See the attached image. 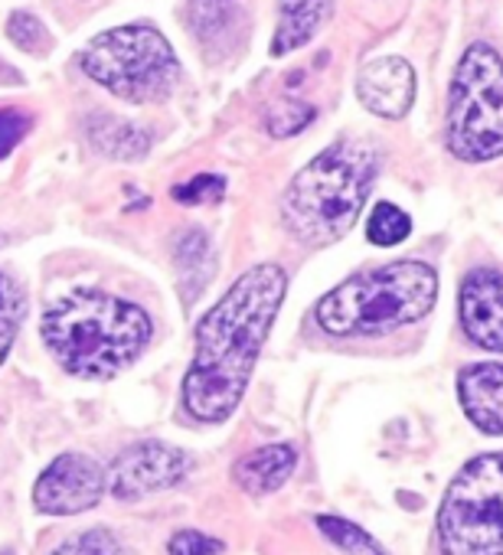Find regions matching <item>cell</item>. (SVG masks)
<instances>
[{"mask_svg":"<svg viewBox=\"0 0 503 555\" xmlns=\"http://www.w3.org/2000/svg\"><path fill=\"white\" fill-rule=\"evenodd\" d=\"M376 180V154L366 144L340 141L318 154L288 186L282 199V216L288 232L324 248L350 232L366 193Z\"/></svg>","mask_w":503,"mask_h":555,"instance_id":"3957f363","label":"cell"},{"mask_svg":"<svg viewBox=\"0 0 503 555\" xmlns=\"http://www.w3.org/2000/svg\"><path fill=\"white\" fill-rule=\"evenodd\" d=\"M105 487H108V477L92 457L63 454L40 474L34 487V503L40 513L76 516V513L99 506V500L105 496Z\"/></svg>","mask_w":503,"mask_h":555,"instance_id":"9c48e42d","label":"cell"},{"mask_svg":"<svg viewBox=\"0 0 503 555\" xmlns=\"http://www.w3.org/2000/svg\"><path fill=\"white\" fill-rule=\"evenodd\" d=\"M295 464H298V451L292 444H269L245 454L232 467V480L252 496L272 493L295 474Z\"/></svg>","mask_w":503,"mask_h":555,"instance_id":"4fadbf2b","label":"cell"},{"mask_svg":"<svg viewBox=\"0 0 503 555\" xmlns=\"http://www.w3.org/2000/svg\"><path fill=\"white\" fill-rule=\"evenodd\" d=\"M170 555H222V542L196 529H183L170 539Z\"/></svg>","mask_w":503,"mask_h":555,"instance_id":"d4e9b609","label":"cell"},{"mask_svg":"<svg viewBox=\"0 0 503 555\" xmlns=\"http://www.w3.org/2000/svg\"><path fill=\"white\" fill-rule=\"evenodd\" d=\"M438 298V274L425 261H392L327 292L318 324L334 337H379L415 324Z\"/></svg>","mask_w":503,"mask_h":555,"instance_id":"277c9868","label":"cell"},{"mask_svg":"<svg viewBox=\"0 0 503 555\" xmlns=\"http://www.w3.org/2000/svg\"><path fill=\"white\" fill-rule=\"evenodd\" d=\"M151 340V318L102 292H73L47 308L43 344L56 363L82 379H112Z\"/></svg>","mask_w":503,"mask_h":555,"instance_id":"7a4b0ae2","label":"cell"},{"mask_svg":"<svg viewBox=\"0 0 503 555\" xmlns=\"http://www.w3.org/2000/svg\"><path fill=\"white\" fill-rule=\"evenodd\" d=\"M92 141L99 144V151L125 160L141 157L147 151V134L121 118H99V125H92Z\"/></svg>","mask_w":503,"mask_h":555,"instance_id":"2e32d148","label":"cell"},{"mask_svg":"<svg viewBox=\"0 0 503 555\" xmlns=\"http://www.w3.org/2000/svg\"><path fill=\"white\" fill-rule=\"evenodd\" d=\"M444 555H503V454L474 457L438 509Z\"/></svg>","mask_w":503,"mask_h":555,"instance_id":"52a82bcc","label":"cell"},{"mask_svg":"<svg viewBox=\"0 0 503 555\" xmlns=\"http://www.w3.org/2000/svg\"><path fill=\"white\" fill-rule=\"evenodd\" d=\"M27 131H30V118L24 112L0 108V157H8Z\"/></svg>","mask_w":503,"mask_h":555,"instance_id":"484cf974","label":"cell"},{"mask_svg":"<svg viewBox=\"0 0 503 555\" xmlns=\"http://www.w3.org/2000/svg\"><path fill=\"white\" fill-rule=\"evenodd\" d=\"M457 396L483 435H503V363H477L461 373Z\"/></svg>","mask_w":503,"mask_h":555,"instance_id":"7c38bea8","label":"cell"},{"mask_svg":"<svg viewBox=\"0 0 503 555\" xmlns=\"http://www.w3.org/2000/svg\"><path fill=\"white\" fill-rule=\"evenodd\" d=\"M8 37H11L21 50H30V53H43L47 43H50L47 27H43L34 14H14L11 24H8Z\"/></svg>","mask_w":503,"mask_h":555,"instance_id":"603a6c76","label":"cell"},{"mask_svg":"<svg viewBox=\"0 0 503 555\" xmlns=\"http://www.w3.org/2000/svg\"><path fill=\"white\" fill-rule=\"evenodd\" d=\"M461 324L467 337L483 347L503 353V274L500 271H474L461 285Z\"/></svg>","mask_w":503,"mask_h":555,"instance_id":"30bf717a","label":"cell"},{"mask_svg":"<svg viewBox=\"0 0 503 555\" xmlns=\"http://www.w3.org/2000/svg\"><path fill=\"white\" fill-rule=\"evenodd\" d=\"M285 295L288 274L279 264H256L203 314L183 379V405L193 418L216 425L238 409Z\"/></svg>","mask_w":503,"mask_h":555,"instance_id":"6da1fadb","label":"cell"},{"mask_svg":"<svg viewBox=\"0 0 503 555\" xmlns=\"http://www.w3.org/2000/svg\"><path fill=\"white\" fill-rule=\"evenodd\" d=\"M357 92H360V102L373 115L402 118L412 108V99H415V69L399 56L373 60L360 73Z\"/></svg>","mask_w":503,"mask_h":555,"instance_id":"8fae6325","label":"cell"},{"mask_svg":"<svg viewBox=\"0 0 503 555\" xmlns=\"http://www.w3.org/2000/svg\"><path fill=\"white\" fill-rule=\"evenodd\" d=\"M79 63L89 79L134 105L160 102L180 86V63L170 43L144 24L95 37Z\"/></svg>","mask_w":503,"mask_h":555,"instance_id":"5b68a950","label":"cell"},{"mask_svg":"<svg viewBox=\"0 0 503 555\" xmlns=\"http://www.w3.org/2000/svg\"><path fill=\"white\" fill-rule=\"evenodd\" d=\"M53 555H128V552H125V545H121L112 532H105V529H89V532L69 539L66 545H60Z\"/></svg>","mask_w":503,"mask_h":555,"instance_id":"7402d4cb","label":"cell"},{"mask_svg":"<svg viewBox=\"0 0 503 555\" xmlns=\"http://www.w3.org/2000/svg\"><path fill=\"white\" fill-rule=\"evenodd\" d=\"M232 17H235V0H190V24L203 43L229 30Z\"/></svg>","mask_w":503,"mask_h":555,"instance_id":"ac0fdd59","label":"cell"},{"mask_svg":"<svg viewBox=\"0 0 503 555\" xmlns=\"http://www.w3.org/2000/svg\"><path fill=\"white\" fill-rule=\"evenodd\" d=\"M173 261H177V274H180V295H183V301H193L203 292L206 278L212 274V255H209L206 235L196 229L180 235Z\"/></svg>","mask_w":503,"mask_h":555,"instance_id":"9a60e30c","label":"cell"},{"mask_svg":"<svg viewBox=\"0 0 503 555\" xmlns=\"http://www.w3.org/2000/svg\"><path fill=\"white\" fill-rule=\"evenodd\" d=\"M331 11H334V0H282L272 53L285 56V53L305 47L327 24Z\"/></svg>","mask_w":503,"mask_h":555,"instance_id":"5bb4252c","label":"cell"},{"mask_svg":"<svg viewBox=\"0 0 503 555\" xmlns=\"http://www.w3.org/2000/svg\"><path fill=\"white\" fill-rule=\"evenodd\" d=\"M190 474V454L164 441H138L125 448L108 467V490L118 500H141L177 487Z\"/></svg>","mask_w":503,"mask_h":555,"instance_id":"ba28073f","label":"cell"},{"mask_svg":"<svg viewBox=\"0 0 503 555\" xmlns=\"http://www.w3.org/2000/svg\"><path fill=\"white\" fill-rule=\"evenodd\" d=\"M222 190H225L222 177H216V173H199V177H193L190 183L177 186L173 196H177V203L193 206V203H203V199H212V203L222 199Z\"/></svg>","mask_w":503,"mask_h":555,"instance_id":"cb8c5ba5","label":"cell"},{"mask_svg":"<svg viewBox=\"0 0 503 555\" xmlns=\"http://www.w3.org/2000/svg\"><path fill=\"white\" fill-rule=\"evenodd\" d=\"M318 526H321V532H324L334 545L347 548L350 555H386V552L373 542V535H366L360 526H353V522H347V519L321 516Z\"/></svg>","mask_w":503,"mask_h":555,"instance_id":"44dd1931","label":"cell"},{"mask_svg":"<svg viewBox=\"0 0 503 555\" xmlns=\"http://www.w3.org/2000/svg\"><path fill=\"white\" fill-rule=\"evenodd\" d=\"M24 292L21 285L14 282L11 274L0 271V363L8 360L14 340H17V331H21V321H24Z\"/></svg>","mask_w":503,"mask_h":555,"instance_id":"e0dca14e","label":"cell"},{"mask_svg":"<svg viewBox=\"0 0 503 555\" xmlns=\"http://www.w3.org/2000/svg\"><path fill=\"white\" fill-rule=\"evenodd\" d=\"M448 147L454 157L480 164L503 154V60L474 43L464 50L448 99Z\"/></svg>","mask_w":503,"mask_h":555,"instance_id":"8992f818","label":"cell"},{"mask_svg":"<svg viewBox=\"0 0 503 555\" xmlns=\"http://www.w3.org/2000/svg\"><path fill=\"white\" fill-rule=\"evenodd\" d=\"M314 108L301 99H279L269 115H266V128L275 134V138H292L298 131H305L311 121H314Z\"/></svg>","mask_w":503,"mask_h":555,"instance_id":"ffe728a7","label":"cell"},{"mask_svg":"<svg viewBox=\"0 0 503 555\" xmlns=\"http://www.w3.org/2000/svg\"><path fill=\"white\" fill-rule=\"evenodd\" d=\"M412 232V219L392 206V203H376L370 219H366V235L373 245H399Z\"/></svg>","mask_w":503,"mask_h":555,"instance_id":"d6986e66","label":"cell"}]
</instances>
